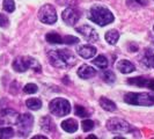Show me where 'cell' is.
Wrapping results in <instances>:
<instances>
[{
  "mask_svg": "<svg viewBox=\"0 0 154 139\" xmlns=\"http://www.w3.org/2000/svg\"><path fill=\"white\" fill-rule=\"evenodd\" d=\"M49 62L50 64L57 67V69H67L75 65L77 58L67 49H57V50H51L49 54Z\"/></svg>",
  "mask_w": 154,
  "mask_h": 139,
  "instance_id": "obj_1",
  "label": "cell"
},
{
  "mask_svg": "<svg viewBox=\"0 0 154 139\" xmlns=\"http://www.w3.org/2000/svg\"><path fill=\"white\" fill-rule=\"evenodd\" d=\"M88 19L92 22L99 24L100 27H104L107 24L114 22V14L107 7L102 5H93L88 12Z\"/></svg>",
  "mask_w": 154,
  "mask_h": 139,
  "instance_id": "obj_2",
  "label": "cell"
},
{
  "mask_svg": "<svg viewBox=\"0 0 154 139\" xmlns=\"http://www.w3.org/2000/svg\"><path fill=\"white\" fill-rule=\"evenodd\" d=\"M124 101L132 106H143L151 107L154 106V94L152 93H128L124 96Z\"/></svg>",
  "mask_w": 154,
  "mask_h": 139,
  "instance_id": "obj_3",
  "label": "cell"
},
{
  "mask_svg": "<svg viewBox=\"0 0 154 139\" xmlns=\"http://www.w3.org/2000/svg\"><path fill=\"white\" fill-rule=\"evenodd\" d=\"M13 69L15 70L16 72H19V73L26 72L28 69H31L32 71H35L37 73H41L39 63L35 58L29 57V56H23V57L15 58L14 62H13Z\"/></svg>",
  "mask_w": 154,
  "mask_h": 139,
  "instance_id": "obj_4",
  "label": "cell"
},
{
  "mask_svg": "<svg viewBox=\"0 0 154 139\" xmlns=\"http://www.w3.org/2000/svg\"><path fill=\"white\" fill-rule=\"evenodd\" d=\"M49 110L52 115L57 117L66 116L71 113V104L69 101L63 97H56L49 103Z\"/></svg>",
  "mask_w": 154,
  "mask_h": 139,
  "instance_id": "obj_5",
  "label": "cell"
},
{
  "mask_svg": "<svg viewBox=\"0 0 154 139\" xmlns=\"http://www.w3.org/2000/svg\"><path fill=\"white\" fill-rule=\"evenodd\" d=\"M107 129L109 131L117 132V133H129L133 131V128L126 121L117 117H112L107 121Z\"/></svg>",
  "mask_w": 154,
  "mask_h": 139,
  "instance_id": "obj_6",
  "label": "cell"
},
{
  "mask_svg": "<svg viewBox=\"0 0 154 139\" xmlns=\"http://www.w3.org/2000/svg\"><path fill=\"white\" fill-rule=\"evenodd\" d=\"M38 19L41 22L45 23V24H54L57 22L58 17H57V13L54 6L50 4L43 5L38 11Z\"/></svg>",
  "mask_w": 154,
  "mask_h": 139,
  "instance_id": "obj_7",
  "label": "cell"
},
{
  "mask_svg": "<svg viewBox=\"0 0 154 139\" xmlns=\"http://www.w3.org/2000/svg\"><path fill=\"white\" fill-rule=\"evenodd\" d=\"M17 130H19V134L21 137H27L30 133L32 125H34V117L30 114H23L19 117L17 121Z\"/></svg>",
  "mask_w": 154,
  "mask_h": 139,
  "instance_id": "obj_8",
  "label": "cell"
},
{
  "mask_svg": "<svg viewBox=\"0 0 154 139\" xmlns=\"http://www.w3.org/2000/svg\"><path fill=\"white\" fill-rule=\"evenodd\" d=\"M75 30H77L86 41H88V42H97V41L100 39L97 31L95 30L92 26L84 24V26L78 27Z\"/></svg>",
  "mask_w": 154,
  "mask_h": 139,
  "instance_id": "obj_9",
  "label": "cell"
},
{
  "mask_svg": "<svg viewBox=\"0 0 154 139\" xmlns=\"http://www.w3.org/2000/svg\"><path fill=\"white\" fill-rule=\"evenodd\" d=\"M62 19L67 26H74L80 19V13L75 8L67 7L66 9H64V12L62 13Z\"/></svg>",
  "mask_w": 154,
  "mask_h": 139,
  "instance_id": "obj_10",
  "label": "cell"
},
{
  "mask_svg": "<svg viewBox=\"0 0 154 139\" xmlns=\"http://www.w3.org/2000/svg\"><path fill=\"white\" fill-rule=\"evenodd\" d=\"M20 115L13 109H5L2 111H0V119L2 121V123L6 124H16L19 121Z\"/></svg>",
  "mask_w": 154,
  "mask_h": 139,
  "instance_id": "obj_11",
  "label": "cell"
},
{
  "mask_svg": "<svg viewBox=\"0 0 154 139\" xmlns=\"http://www.w3.org/2000/svg\"><path fill=\"white\" fill-rule=\"evenodd\" d=\"M77 51L82 58L89 59V58H93L96 54V48L93 45H89V44H82V45L78 46Z\"/></svg>",
  "mask_w": 154,
  "mask_h": 139,
  "instance_id": "obj_12",
  "label": "cell"
},
{
  "mask_svg": "<svg viewBox=\"0 0 154 139\" xmlns=\"http://www.w3.org/2000/svg\"><path fill=\"white\" fill-rule=\"evenodd\" d=\"M116 69L118 70L121 73H123V74H129V73H132L136 70V66L130 60L121 59V60H118L116 63Z\"/></svg>",
  "mask_w": 154,
  "mask_h": 139,
  "instance_id": "obj_13",
  "label": "cell"
},
{
  "mask_svg": "<svg viewBox=\"0 0 154 139\" xmlns=\"http://www.w3.org/2000/svg\"><path fill=\"white\" fill-rule=\"evenodd\" d=\"M77 73L81 79L86 80V79H91V78L95 77L96 76V70L92 66H89V65H87V64H84L79 67Z\"/></svg>",
  "mask_w": 154,
  "mask_h": 139,
  "instance_id": "obj_14",
  "label": "cell"
},
{
  "mask_svg": "<svg viewBox=\"0 0 154 139\" xmlns=\"http://www.w3.org/2000/svg\"><path fill=\"white\" fill-rule=\"evenodd\" d=\"M78 128H79V124L73 118H67L62 122V129L69 133H74L78 130Z\"/></svg>",
  "mask_w": 154,
  "mask_h": 139,
  "instance_id": "obj_15",
  "label": "cell"
},
{
  "mask_svg": "<svg viewBox=\"0 0 154 139\" xmlns=\"http://www.w3.org/2000/svg\"><path fill=\"white\" fill-rule=\"evenodd\" d=\"M39 125H41V128L45 132H52L56 130L54 121L51 119L50 116H43L41 118V121H39Z\"/></svg>",
  "mask_w": 154,
  "mask_h": 139,
  "instance_id": "obj_16",
  "label": "cell"
},
{
  "mask_svg": "<svg viewBox=\"0 0 154 139\" xmlns=\"http://www.w3.org/2000/svg\"><path fill=\"white\" fill-rule=\"evenodd\" d=\"M104 39H106V41L108 42L110 45H115L116 43L118 42V39H119V32L115 30V29H111V30L106 32Z\"/></svg>",
  "mask_w": 154,
  "mask_h": 139,
  "instance_id": "obj_17",
  "label": "cell"
},
{
  "mask_svg": "<svg viewBox=\"0 0 154 139\" xmlns=\"http://www.w3.org/2000/svg\"><path fill=\"white\" fill-rule=\"evenodd\" d=\"M45 39H46V42H49L50 44H63V43H64L62 36H60L59 34L54 32V31L48 32L45 35Z\"/></svg>",
  "mask_w": 154,
  "mask_h": 139,
  "instance_id": "obj_18",
  "label": "cell"
},
{
  "mask_svg": "<svg viewBox=\"0 0 154 139\" xmlns=\"http://www.w3.org/2000/svg\"><path fill=\"white\" fill-rule=\"evenodd\" d=\"M100 106L104 109V110L111 111V113H112V111H116V109H117L115 103H114L111 100H109V99H107V97H104V96H102V97L100 99Z\"/></svg>",
  "mask_w": 154,
  "mask_h": 139,
  "instance_id": "obj_19",
  "label": "cell"
},
{
  "mask_svg": "<svg viewBox=\"0 0 154 139\" xmlns=\"http://www.w3.org/2000/svg\"><path fill=\"white\" fill-rule=\"evenodd\" d=\"M93 64L101 70H106L109 65L108 59H107L106 56H103V54H99V56L93 60Z\"/></svg>",
  "mask_w": 154,
  "mask_h": 139,
  "instance_id": "obj_20",
  "label": "cell"
},
{
  "mask_svg": "<svg viewBox=\"0 0 154 139\" xmlns=\"http://www.w3.org/2000/svg\"><path fill=\"white\" fill-rule=\"evenodd\" d=\"M26 106L30 110H39L41 107H42V101L39 99H28L26 101Z\"/></svg>",
  "mask_w": 154,
  "mask_h": 139,
  "instance_id": "obj_21",
  "label": "cell"
},
{
  "mask_svg": "<svg viewBox=\"0 0 154 139\" xmlns=\"http://www.w3.org/2000/svg\"><path fill=\"white\" fill-rule=\"evenodd\" d=\"M147 81H148V79L143 78V77L130 78V79L128 80V82H129L130 85H136V86H138V87H145V86H147Z\"/></svg>",
  "mask_w": 154,
  "mask_h": 139,
  "instance_id": "obj_22",
  "label": "cell"
},
{
  "mask_svg": "<svg viewBox=\"0 0 154 139\" xmlns=\"http://www.w3.org/2000/svg\"><path fill=\"white\" fill-rule=\"evenodd\" d=\"M15 134L14 130L11 126H6V128H0V138L1 139H8L13 138Z\"/></svg>",
  "mask_w": 154,
  "mask_h": 139,
  "instance_id": "obj_23",
  "label": "cell"
},
{
  "mask_svg": "<svg viewBox=\"0 0 154 139\" xmlns=\"http://www.w3.org/2000/svg\"><path fill=\"white\" fill-rule=\"evenodd\" d=\"M102 78H103V80H104L106 82H108V84H112V82H115V80H116V77H115V74H114V72L110 71V70H106V71L102 73Z\"/></svg>",
  "mask_w": 154,
  "mask_h": 139,
  "instance_id": "obj_24",
  "label": "cell"
},
{
  "mask_svg": "<svg viewBox=\"0 0 154 139\" xmlns=\"http://www.w3.org/2000/svg\"><path fill=\"white\" fill-rule=\"evenodd\" d=\"M81 128H82V130L85 132H89L91 130L94 129V122H93L92 119H84L82 121V123H81Z\"/></svg>",
  "mask_w": 154,
  "mask_h": 139,
  "instance_id": "obj_25",
  "label": "cell"
},
{
  "mask_svg": "<svg viewBox=\"0 0 154 139\" xmlns=\"http://www.w3.org/2000/svg\"><path fill=\"white\" fill-rule=\"evenodd\" d=\"M4 9L6 12H8V13L14 12V9H15V2H14V0H4Z\"/></svg>",
  "mask_w": 154,
  "mask_h": 139,
  "instance_id": "obj_26",
  "label": "cell"
},
{
  "mask_svg": "<svg viewBox=\"0 0 154 139\" xmlns=\"http://www.w3.org/2000/svg\"><path fill=\"white\" fill-rule=\"evenodd\" d=\"M38 91V87L35 84H27V85L23 87V92L26 94H35Z\"/></svg>",
  "mask_w": 154,
  "mask_h": 139,
  "instance_id": "obj_27",
  "label": "cell"
},
{
  "mask_svg": "<svg viewBox=\"0 0 154 139\" xmlns=\"http://www.w3.org/2000/svg\"><path fill=\"white\" fill-rule=\"evenodd\" d=\"M74 113H75V115L79 116V117H87V116H88L87 110H86L85 107H82V106H75Z\"/></svg>",
  "mask_w": 154,
  "mask_h": 139,
  "instance_id": "obj_28",
  "label": "cell"
},
{
  "mask_svg": "<svg viewBox=\"0 0 154 139\" xmlns=\"http://www.w3.org/2000/svg\"><path fill=\"white\" fill-rule=\"evenodd\" d=\"M63 42L65 43V44H69V45H72V44H77L78 42H79V39L78 37H74V36H65V37H63Z\"/></svg>",
  "mask_w": 154,
  "mask_h": 139,
  "instance_id": "obj_29",
  "label": "cell"
},
{
  "mask_svg": "<svg viewBox=\"0 0 154 139\" xmlns=\"http://www.w3.org/2000/svg\"><path fill=\"white\" fill-rule=\"evenodd\" d=\"M144 60H145V65L147 67L154 69V54H146V57Z\"/></svg>",
  "mask_w": 154,
  "mask_h": 139,
  "instance_id": "obj_30",
  "label": "cell"
},
{
  "mask_svg": "<svg viewBox=\"0 0 154 139\" xmlns=\"http://www.w3.org/2000/svg\"><path fill=\"white\" fill-rule=\"evenodd\" d=\"M9 23V20L8 17L5 14H0V27L1 28H6Z\"/></svg>",
  "mask_w": 154,
  "mask_h": 139,
  "instance_id": "obj_31",
  "label": "cell"
},
{
  "mask_svg": "<svg viewBox=\"0 0 154 139\" xmlns=\"http://www.w3.org/2000/svg\"><path fill=\"white\" fill-rule=\"evenodd\" d=\"M146 87H148L151 91H154V79H148Z\"/></svg>",
  "mask_w": 154,
  "mask_h": 139,
  "instance_id": "obj_32",
  "label": "cell"
},
{
  "mask_svg": "<svg viewBox=\"0 0 154 139\" xmlns=\"http://www.w3.org/2000/svg\"><path fill=\"white\" fill-rule=\"evenodd\" d=\"M138 50V45L134 43H130V52H136Z\"/></svg>",
  "mask_w": 154,
  "mask_h": 139,
  "instance_id": "obj_33",
  "label": "cell"
},
{
  "mask_svg": "<svg viewBox=\"0 0 154 139\" xmlns=\"http://www.w3.org/2000/svg\"><path fill=\"white\" fill-rule=\"evenodd\" d=\"M48 137L45 136H34V139H46Z\"/></svg>",
  "mask_w": 154,
  "mask_h": 139,
  "instance_id": "obj_34",
  "label": "cell"
},
{
  "mask_svg": "<svg viewBox=\"0 0 154 139\" xmlns=\"http://www.w3.org/2000/svg\"><path fill=\"white\" fill-rule=\"evenodd\" d=\"M136 2H138L139 5H145V1L144 0H134Z\"/></svg>",
  "mask_w": 154,
  "mask_h": 139,
  "instance_id": "obj_35",
  "label": "cell"
},
{
  "mask_svg": "<svg viewBox=\"0 0 154 139\" xmlns=\"http://www.w3.org/2000/svg\"><path fill=\"white\" fill-rule=\"evenodd\" d=\"M89 138L96 139V137H95V136H93V134H91V136H88V137H87V139H89Z\"/></svg>",
  "mask_w": 154,
  "mask_h": 139,
  "instance_id": "obj_36",
  "label": "cell"
},
{
  "mask_svg": "<svg viewBox=\"0 0 154 139\" xmlns=\"http://www.w3.org/2000/svg\"><path fill=\"white\" fill-rule=\"evenodd\" d=\"M153 30H154V27H153Z\"/></svg>",
  "mask_w": 154,
  "mask_h": 139,
  "instance_id": "obj_37",
  "label": "cell"
}]
</instances>
